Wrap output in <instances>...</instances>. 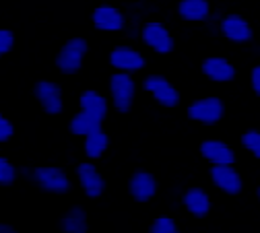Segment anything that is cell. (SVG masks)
Segmentation results:
<instances>
[{
	"label": "cell",
	"instance_id": "cell-23",
	"mask_svg": "<svg viewBox=\"0 0 260 233\" xmlns=\"http://www.w3.org/2000/svg\"><path fill=\"white\" fill-rule=\"evenodd\" d=\"M19 178V170H17V165L11 163L9 157H0V184H3L5 188L13 186Z\"/></svg>",
	"mask_w": 260,
	"mask_h": 233
},
{
	"label": "cell",
	"instance_id": "cell-6",
	"mask_svg": "<svg viewBox=\"0 0 260 233\" xmlns=\"http://www.w3.org/2000/svg\"><path fill=\"white\" fill-rule=\"evenodd\" d=\"M186 116L203 126H217L225 116V104L219 97H201L186 108Z\"/></svg>",
	"mask_w": 260,
	"mask_h": 233
},
{
	"label": "cell",
	"instance_id": "cell-27",
	"mask_svg": "<svg viewBox=\"0 0 260 233\" xmlns=\"http://www.w3.org/2000/svg\"><path fill=\"white\" fill-rule=\"evenodd\" d=\"M250 87L254 91V95L260 97V64H254L250 71Z\"/></svg>",
	"mask_w": 260,
	"mask_h": 233
},
{
	"label": "cell",
	"instance_id": "cell-3",
	"mask_svg": "<svg viewBox=\"0 0 260 233\" xmlns=\"http://www.w3.org/2000/svg\"><path fill=\"white\" fill-rule=\"evenodd\" d=\"M87 52H89V42L85 38L77 36V38L67 40L56 54V69L62 75H69V77L77 75L85 64Z\"/></svg>",
	"mask_w": 260,
	"mask_h": 233
},
{
	"label": "cell",
	"instance_id": "cell-13",
	"mask_svg": "<svg viewBox=\"0 0 260 233\" xmlns=\"http://www.w3.org/2000/svg\"><path fill=\"white\" fill-rule=\"evenodd\" d=\"M157 190H159V182L147 170H137L128 178V192L135 203H141V205L151 203L157 196Z\"/></svg>",
	"mask_w": 260,
	"mask_h": 233
},
{
	"label": "cell",
	"instance_id": "cell-9",
	"mask_svg": "<svg viewBox=\"0 0 260 233\" xmlns=\"http://www.w3.org/2000/svg\"><path fill=\"white\" fill-rule=\"evenodd\" d=\"M75 178H77V184L83 190V194L87 198H91V201L100 198L106 190V180H104L102 172L97 170L95 161H91V159H85L83 163H77Z\"/></svg>",
	"mask_w": 260,
	"mask_h": 233
},
{
	"label": "cell",
	"instance_id": "cell-29",
	"mask_svg": "<svg viewBox=\"0 0 260 233\" xmlns=\"http://www.w3.org/2000/svg\"><path fill=\"white\" fill-rule=\"evenodd\" d=\"M256 196H258V203H260V186H258V190H256Z\"/></svg>",
	"mask_w": 260,
	"mask_h": 233
},
{
	"label": "cell",
	"instance_id": "cell-7",
	"mask_svg": "<svg viewBox=\"0 0 260 233\" xmlns=\"http://www.w3.org/2000/svg\"><path fill=\"white\" fill-rule=\"evenodd\" d=\"M219 33L232 44L244 46L254 40V29L250 21L240 13H227L219 19Z\"/></svg>",
	"mask_w": 260,
	"mask_h": 233
},
{
	"label": "cell",
	"instance_id": "cell-14",
	"mask_svg": "<svg viewBox=\"0 0 260 233\" xmlns=\"http://www.w3.org/2000/svg\"><path fill=\"white\" fill-rule=\"evenodd\" d=\"M201 73L213 83H232L238 77L236 66L225 56H209L201 64Z\"/></svg>",
	"mask_w": 260,
	"mask_h": 233
},
{
	"label": "cell",
	"instance_id": "cell-15",
	"mask_svg": "<svg viewBox=\"0 0 260 233\" xmlns=\"http://www.w3.org/2000/svg\"><path fill=\"white\" fill-rule=\"evenodd\" d=\"M182 209L194 219H205L213 209V201L205 188H188L182 194Z\"/></svg>",
	"mask_w": 260,
	"mask_h": 233
},
{
	"label": "cell",
	"instance_id": "cell-8",
	"mask_svg": "<svg viewBox=\"0 0 260 233\" xmlns=\"http://www.w3.org/2000/svg\"><path fill=\"white\" fill-rule=\"evenodd\" d=\"M108 62L114 71H120V73H130V75H135V73H141L145 66H147V58L143 56L141 50H137L135 46H130V44H120L116 46L110 56H108Z\"/></svg>",
	"mask_w": 260,
	"mask_h": 233
},
{
	"label": "cell",
	"instance_id": "cell-12",
	"mask_svg": "<svg viewBox=\"0 0 260 233\" xmlns=\"http://www.w3.org/2000/svg\"><path fill=\"white\" fill-rule=\"evenodd\" d=\"M34 97L38 99L40 108L48 116H58L64 110V93L62 87L52 81H38L34 87Z\"/></svg>",
	"mask_w": 260,
	"mask_h": 233
},
{
	"label": "cell",
	"instance_id": "cell-16",
	"mask_svg": "<svg viewBox=\"0 0 260 233\" xmlns=\"http://www.w3.org/2000/svg\"><path fill=\"white\" fill-rule=\"evenodd\" d=\"M201 155L211 165H234L236 151L221 139H205L201 143Z\"/></svg>",
	"mask_w": 260,
	"mask_h": 233
},
{
	"label": "cell",
	"instance_id": "cell-20",
	"mask_svg": "<svg viewBox=\"0 0 260 233\" xmlns=\"http://www.w3.org/2000/svg\"><path fill=\"white\" fill-rule=\"evenodd\" d=\"M87 229H89V221L83 207H71L67 215L60 219L62 233H87Z\"/></svg>",
	"mask_w": 260,
	"mask_h": 233
},
{
	"label": "cell",
	"instance_id": "cell-10",
	"mask_svg": "<svg viewBox=\"0 0 260 233\" xmlns=\"http://www.w3.org/2000/svg\"><path fill=\"white\" fill-rule=\"evenodd\" d=\"M91 23L97 31H106V33H120L128 27L126 13L114 5H100L95 7L91 13Z\"/></svg>",
	"mask_w": 260,
	"mask_h": 233
},
{
	"label": "cell",
	"instance_id": "cell-18",
	"mask_svg": "<svg viewBox=\"0 0 260 233\" xmlns=\"http://www.w3.org/2000/svg\"><path fill=\"white\" fill-rule=\"evenodd\" d=\"M110 104L108 97L95 89H85L81 95H79V110L91 114L97 122H104L108 118V112H110Z\"/></svg>",
	"mask_w": 260,
	"mask_h": 233
},
{
	"label": "cell",
	"instance_id": "cell-4",
	"mask_svg": "<svg viewBox=\"0 0 260 233\" xmlns=\"http://www.w3.org/2000/svg\"><path fill=\"white\" fill-rule=\"evenodd\" d=\"M143 89L153 97V102L159 104L161 108H168V110H174L180 106L182 102V95L180 91L176 89V85L164 77V75H157V73H151V75H145L143 79Z\"/></svg>",
	"mask_w": 260,
	"mask_h": 233
},
{
	"label": "cell",
	"instance_id": "cell-24",
	"mask_svg": "<svg viewBox=\"0 0 260 233\" xmlns=\"http://www.w3.org/2000/svg\"><path fill=\"white\" fill-rule=\"evenodd\" d=\"M242 147L254 157L260 161V130L256 128H250L242 135Z\"/></svg>",
	"mask_w": 260,
	"mask_h": 233
},
{
	"label": "cell",
	"instance_id": "cell-17",
	"mask_svg": "<svg viewBox=\"0 0 260 233\" xmlns=\"http://www.w3.org/2000/svg\"><path fill=\"white\" fill-rule=\"evenodd\" d=\"M176 15L184 23H207L213 17V7L209 0H180Z\"/></svg>",
	"mask_w": 260,
	"mask_h": 233
},
{
	"label": "cell",
	"instance_id": "cell-11",
	"mask_svg": "<svg viewBox=\"0 0 260 233\" xmlns=\"http://www.w3.org/2000/svg\"><path fill=\"white\" fill-rule=\"evenodd\" d=\"M209 178L211 184L227 196H236L244 190V180L234 165H211Z\"/></svg>",
	"mask_w": 260,
	"mask_h": 233
},
{
	"label": "cell",
	"instance_id": "cell-19",
	"mask_svg": "<svg viewBox=\"0 0 260 233\" xmlns=\"http://www.w3.org/2000/svg\"><path fill=\"white\" fill-rule=\"evenodd\" d=\"M110 149V135L104 130V128H97L93 132L83 139V153H85V159H91V161H100L106 151Z\"/></svg>",
	"mask_w": 260,
	"mask_h": 233
},
{
	"label": "cell",
	"instance_id": "cell-22",
	"mask_svg": "<svg viewBox=\"0 0 260 233\" xmlns=\"http://www.w3.org/2000/svg\"><path fill=\"white\" fill-rule=\"evenodd\" d=\"M178 231H180V227H178L176 219L170 215L155 217L149 225V233H178Z\"/></svg>",
	"mask_w": 260,
	"mask_h": 233
},
{
	"label": "cell",
	"instance_id": "cell-5",
	"mask_svg": "<svg viewBox=\"0 0 260 233\" xmlns=\"http://www.w3.org/2000/svg\"><path fill=\"white\" fill-rule=\"evenodd\" d=\"M147 48H151L155 54H172L176 48V40L172 31L161 21H145L141 25V38Z\"/></svg>",
	"mask_w": 260,
	"mask_h": 233
},
{
	"label": "cell",
	"instance_id": "cell-30",
	"mask_svg": "<svg viewBox=\"0 0 260 233\" xmlns=\"http://www.w3.org/2000/svg\"><path fill=\"white\" fill-rule=\"evenodd\" d=\"M256 54H260V46H258V48H256Z\"/></svg>",
	"mask_w": 260,
	"mask_h": 233
},
{
	"label": "cell",
	"instance_id": "cell-28",
	"mask_svg": "<svg viewBox=\"0 0 260 233\" xmlns=\"http://www.w3.org/2000/svg\"><path fill=\"white\" fill-rule=\"evenodd\" d=\"M0 233H15V227L9 225V223H3L0 225Z\"/></svg>",
	"mask_w": 260,
	"mask_h": 233
},
{
	"label": "cell",
	"instance_id": "cell-21",
	"mask_svg": "<svg viewBox=\"0 0 260 233\" xmlns=\"http://www.w3.org/2000/svg\"><path fill=\"white\" fill-rule=\"evenodd\" d=\"M97 128H102V122H97L91 114H87V112H83V110H79V112L71 118V122H69L71 135H73V137H81V139H85L89 132H93V130H97Z\"/></svg>",
	"mask_w": 260,
	"mask_h": 233
},
{
	"label": "cell",
	"instance_id": "cell-26",
	"mask_svg": "<svg viewBox=\"0 0 260 233\" xmlns=\"http://www.w3.org/2000/svg\"><path fill=\"white\" fill-rule=\"evenodd\" d=\"M15 137V124L9 118H0V141L9 143Z\"/></svg>",
	"mask_w": 260,
	"mask_h": 233
},
{
	"label": "cell",
	"instance_id": "cell-2",
	"mask_svg": "<svg viewBox=\"0 0 260 233\" xmlns=\"http://www.w3.org/2000/svg\"><path fill=\"white\" fill-rule=\"evenodd\" d=\"M25 176H29V180L34 182L40 190L50 192V194H69L73 190V180L69 176V172L64 168H56V165H42L36 170H25Z\"/></svg>",
	"mask_w": 260,
	"mask_h": 233
},
{
	"label": "cell",
	"instance_id": "cell-25",
	"mask_svg": "<svg viewBox=\"0 0 260 233\" xmlns=\"http://www.w3.org/2000/svg\"><path fill=\"white\" fill-rule=\"evenodd\" d=\"M15 48V33L11 29H0V54L7 56Z\"/></svg>",
	"mask_w": 260,
	"mask_h": 233
},
{
	"label": "cell",
	"instance_id": "cell-1",
	"mask_svg": "<svg viewBox=\"0 0 260 233\" xmlns=\"http://www.w3.org/2000/svg\"><path fill=\"white\" fill-rule=\"evenodd\" d=\"M108 91H110L112 108L118 114H128L130 110H133V106H135V99H137V93H139V85H137L135 77L130 73L114 71L110 75V81H108Z\"/></svg>",
	"mask_w": 260,
	"mask_h": 233
}]
</instances>
